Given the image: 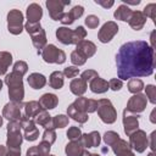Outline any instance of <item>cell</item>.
I'll use <instances>...</instances> for the list:
<instances>
[{
  "label": "cell",
  "mask_w": 156,
  "mask_h": 156,
  "mask_svg": "<svg viewBox=\"0 0 156 156\" xmlns=\"http://www.w3.org/2000/svg\"><path fill=\"white\" fill-rule=\"evenodd\" d=\"M98 115L100 117V119L104 123L111 124L116 121L117 118V112L112 105V102L108 99H100L98 101V107H96Z\"/></svg>",
  "instance_id": "5"
},
{
  "label": "cell",
  "mask_w": 156,
  "mask_h": 156,
  "mask_svg": "<svg viewBox=\"0 0 156 156\" xmlns=\"http://www.w3.org/2000/svg\"><path fill=\"white\" fill-rule=\"evenodd\" d=\"M96 77H99V74H98V72L96 71H94V69H87V71H84L83 73H82V76H80V78L83 79V80H85L87 83L88 82H91L94 78H96Z\"/></svg>",
  "instance_id": "45"
},
{
  "label": "cell",
  "mask_w": 156,
  "mask_h": 156,
  "mask_svg": "<svg viewBox=\"0 0 156 156\" xmlns=\"http://www.w3.org/2000/svg\"><path fill=\"white\" fill-rule=\"evenodd\" d=\"M6 156H21V149H7Z\"/></svg>",
  "instance_id": "52"
},
{
  "label": "cell",
  "mask_w": 156,
  "mask_h": 156,
  "mask_svg": "<svg viewBox=\"0 0 156 156\" xmlns=\"http://www.w3.org/2000/svg\"><path fill=\"white\" fill-rule=\"evenodd\" d=\"M71 61H72V63L76 65V66H82V65L85 63L87 58H84L80 54H78V52L74 50V51L71 54Z\"/></svg>",
  "instance_id": "41"
},
{
  "label": "cell",
  "mask_w": 156,
  "mask_h": 156,
  "mask_svg": "<svg viewBox=\"0 0 156 156\" xmlns=\"http://www.w3.org/2000/svg\"><path fill=\"white\" fill-rule=\"evenodd\" d=\"M89 88L93 93L95 94H102V93H106L107 89H108V82L100 78V77H96L94 78L91 82H89Z\"/></svg>",
  "instance_id": "23"
},
{
  "label": "cell",
  "mask_w": 156,
  "mask_h": 156,
  "mask_svg": "<svg viewBox=\"0 0 156 156\" xmlns=\"http://www.w3.org/2000/svg\"><path fill=\"white\" fill-rule=\"evenodd\" d=\"M155 11H156V5H155V4H149V5L145 6L143 13H144L145 17H150L151 20L155 21V18H156V16H155Z\"/></svg>",
  "instance_id": "46"
},
{
  "label": "cell",
  "mask_w": 156,
  "mask_h": 156,
  "mask_svg": "<svg viewBox=\"0 0 156 156\" xmlns=\"http://www.w3.org/2000/svg\"><path fill=\"white\" fill-rule=\"evenodd\" d=\"M96 107H98V101L94 100V99H88V101H87V113L95 112Z\"/></svg>",
  "instance_id": "49"
},
{
  "label": "cell",
  "mask_w": 156,
  "mask_h": 156,
  "mask_svg": "<svg viewBox=\"0 0 156 156\" xmlns=\"http://www.w3.org/2000/svg\"><path fill=\"white\" fill-rule=\"evenodd\" d=\"M79 140L82 141V144L85 149H89V147H98L100 145L101 138H100L99 132L94 130V132H90L87 134H82Z\"/></svg>",
  "instance_id": "17"
},
{
  "label": "cell",
  "mask_w": 156,
  "mask_h": 156,
  "mask_svg": "<svg viewBox=\"0 0 156 156\" xmlns=\"http://www.w3.org/2000/svg\"><path fill=\"white\" fill-rule=\"evenodd\" d=\"M122 87H123V83H122V80L118 79V78H112V79L108 82V89H112L113 91L121 90Z\"/></svg>",
  "instance_id": "48"
},
{
  "label": "cell",
  "mask_w": 156,
  "mask_h": 156,
  "mask_svg": "<svg viewBox=\"0 0 156 156\" xmlns=\"http://www.w3.org/2000/svg\"><path fill=\"white\" fill-rule=\"evenodd\" d=\"M39 105L43 110H52L57 106L58 104V98L55 95V94H50V93H46V94H43L39 99Z\"/></svg>",
  "instance_id": "18"
},
{
  "label": "cell",
  "mask_w": 156,
  "mask_h": 156,
  "mask_svg": "<svg viewBox=\"0 0 156 156\" xmlns=\"http://www.w3.org/2000/svg\"><path fill=\"white\" fill-rule=\"evenodd\" d=\"M87 37V30L84 29V27L79 26L73 30V44H78L82 40H84V38Z\"/></svg>",
  "instance_id": "34"
},
{
  "label": "cell",
  "mask_w": 156,
  "mask_h": 156,
  "mask_svg": "<svg viewBox=\"0 0 156 156\" xmlns=\"http://www.w3.org/2000/svg\"><path fill=\"white\" fill-rule=\"evenodd\" d=\"M21 107H22V102H13V101L7 102L2 108V117L9 119V122L21 121L22 118Z\"/></svg>",
  "instance_id": "12"
},
{
  "label": "cell",
  "mask_w": 156,
  "mask_h": 156,
  "mask_svg": "<svg viewBox=\"0 0 156 156\" xmlns=\"http://www.w3.org/2000/svg\"><path fill=\"white\" fill-rule=\"evenodd\" d=\"M87 88H88V83L85 80H83L82 78H74L69 84L71 93L77 96H82L87 91Z\"/></svg>",
  "instance_id": "25"
},
{
  "label": "cell",
  "mask_w": 156,
  "mask_h": 156,
  "mask_svg": "<svg viewBox=\"0 0 156 156\" xmlns=\"http://www.w3.org/2000/svg\"><path fill=\"white\" fill-rule=\"evenodd\" d=\"M67 116L71 117L72 119H74L76 122L78 123H85L88 121V113H84V112H80L79 110H77L72 104L67 107Z\"/></svg>",
  "instance_id": "27"
},
{
  "label": "cell",
  "mask_w": 156,
  "mask_h": 156,
  "mask_svg": "<svg viewBox=\"0 0 156 156\" xmlns=\"http://www.w3.org/2000/svg\"><path fill=\"white\" fill-rule=\"evenodd\" d=\"M1 88H2V82H1V79H0V91H1Z\"/></svg>",
  "instance_id": "60"
},
{
  "label": "cell",
  "mask_w": 156,
  "mask_h": 156,
  "mask_svg": "<svg viewBox=\"0 0 156 156\" xmlns=\"http://www.w3.org/2000/svg\"><path fill=\"white\" fill-rule=\"evenodd\" d=\"M145 22H146V17L144 16V13L141 11H132L128 23L134 30L143 29V27L145 26Z\"/></svg>",
  "instance_id": "19"
},
{
  "label": "cell",
  "mask_w": 156,
  "mask_h": 156,
  "mask_svg": "<svg viewBox=\"0 0 156 156\" xmlns=\"http://www.w3.org/2000/svg\"><path fill=\"white\" fill-rule=\"evenodd\" d=\"M90 156H101V155H98V154H90Z\"/></svg>",
  "instance_id": "59"
},
{
  "label": "cell",
  "mask_w": 156,
  "mask_h": 156,
  "mask_svg": "<svg viewBox=\"0 0 156 156\" xmlns=\"http://www.w3.org/2000/svg\"><path fill=\"white\" fill-rule=\"evenodd\" d=\"M23 107H24V116L32 119L43 110L38 101H28L23 105Z\"/></svg>",
  "instance_id": "28"
},
{
  "label": "cell",
  "mask_w": 156,
  "mask_h": 156,
  "mask_svg": "<svg viewBox=\"0 0 156 156\" xmlns=\"http://www.w3.org/2000/svg\"><path fill=\"white\" fill-rule=\"evenodd\" d=\"M139 116L138 113H134V112H130L128 110L124 108L123 111V127H124V133L129 136L133 132H135L139 127Z\"/></svg>",
  "instance_id": "13"
},
{
  "label": "cell",
  "mask_w": 156,
  "mask_h": 156,
  "mask_svg": "<svg viewBox=\"0 0 156 156\" xmlns=\"http://www.w3.org/2000/svg\"><path fill=\"white\" fill-rule=\"evenodd\" d=\"M41 138H43V141H46V143L52 145L56 140V133H55L54 129H45Z\"/></svg>",
  "instance_id": "39"
},
{
  "label": "cell",
  "mask_w": 156,
  "mask_h": 156,
  "mask_svg": "<svg viewBox=\"0 0 156 156\" xmlns=\"http://www.w3.org/2000/svg\"><path fill=\"white\" fill-rule=\"evenodd\" d=\"M155 135H156V132H152V133H151V135H150V138H151V143H150V147H151V150H152V152H154V150H155Z\"/></svg>",
  "instance_id": "53"
},
{
  "label": "cell",
  "mask_w": 156,
  "mask_h": 156,
  "mask_svg": "<svg viewBox=\"0 0 156 156\" xmlns=\"http://www.w3.org/2000/svg\"><path fill=\"white\" fill-rule=\"evenodd\" d=\"M119 138V135L116 133V132H113V130H108V132H106L105 134H104V141H105V144L106 145H111L116 139H118Z\"/></svg>",
  "instance_id": "42"
},
{
  "label": "cell",
  "mask_w": 156,
  "mask_h": 156,
  "mask_svg": "<svg viewBox=\"0 0 156 156\" xmlns=\"http://www.w3.org/2000/svg\"><path fill=\"white\" fill-rule=\"evenodd\" d=\"M2 126V116H0V127Z\"/></svg>",
  "instance_id": "58"
},
{
  "label": "cell",
  "mask_w": 156,
  "mask_h": 156,
  "mask_svg": "<svg viewBox=\"0 0 156 156\" xmlns=\"http://www.w3.org/2000/svg\"><path fill=\"white\" fill-rule=\"evenodd\" d=\"M145 93H146V95H145L146 99H149V101L151 104H156V88H155V85H152V84L146 85Z\"/></svg>",
  "instance_id": "37"
},
{
  "label": "cell",
  "mask_w": 156,
  "mask_h": 156,
  "mask_svg": "<svg viewBox=\"0 0 156 156\" xmlns=\"http://www.w3.org/2000/svg\"><path fill=\"white\" fill-rule=\"evenodd\" d=\"M83 12H84V9H83V6H80V5H77V6L72 7V9L68 11V13H69V16L72 17L73 21L78 20V18L83 15Z\"/></svg>",
  "instance_id": "40"
},
{
  "label": "cell",
  "mask_w": 156,
  "mask_h": 156,
  "mask_svg": "<svg viewBox=\"0 0 156 156\" xmlns=\"http://www.w3.org/2000/svg\"><path fill=\"white\" fill-rule=\"evenodd\" d=\"M144 89V83L141 79L138 78H132L128 82V90L133 94H139Z\"/></svg>",
  "instance_id": "32"
},
{
  "label": "cell",
  "mask_w": 156,
  "mask_h": 156,
  "mask_svg": "<svg viewBox=\"0 0 156 156\" xmlns=\"http://www.w3.org/2000/svg\"><path fill=\"white\" fill-rule=\"evenodd\" d=\"M154 112H155V111H152V113H151V118H150L152 123H155V118H154Z\"/></svg>",
  "instance_id": "57"
},
{
  "label": "cell",
  "mask_w": 156,
  "mask_h": 156,
  "mask_svg": "<svg viewBox=\"0 0 156 156\" xmlns=\"http://www.w3.org/2000/svg\"><path fill=\"white\" fill-rule=\"evenodd\" d=\"M34 122H35V124H39V126L44 127L45 129H54V127H52V117L45 110H41L34 117Z\"/></svg>",
  "instance_id": "24"
},
{
  "label": "cell",
  "mask_w": 156,
  "mask_h": 156,
  "mask_svg": "<svg viewBox=\"0 0 156 156\" xmlns=\"http://www.w3.org/2000/svg\"><path fill=\"white\" fill-rule=\"evenodd\" d=\"M154 37H155V32L151 33V38H150V39H151V45H150V46H151L152 49H155V38H154Z\"/></svg>",
  "instance_id": "55"
},
{
  "label": "cell",
  "mask_w": 156,
  "mask_h": 156,
  "mask_svg": "<svg viewBox=\"0 0 156 156\" xmlns=\"http://www.w3.org/2000/svg\"><path fill=\"white\" fill-rule=\"evenodd\" d=\"M6 152H7V149L4 145H0V156H6Z\"/></svg>",
  "instance_id": "54"
},
{
  "label": "cell",
  "mask_w": 156,
  "mask_h": 156,
  "mask_svg": "<svg viewBox=\"0 0 156 156\" xmlns=\"http://www.w3.org/2000/svg\"><path fill=\"white\" fill-rule=\"evenodd\" d=\"M69 0H48L46 1V7L49 10V15L54 21H60L61 17L65 13V6L69 5Z\"/></svg>",
  "instance_id": "9"
},
{
  "label": "cell",
  "mask_w": 156,
  "mask_h": 156,
  "mask_svg": "<svg viewBox=\"0 0 156 156\" xmlns=\"http://www.w3.org/2000/svg\"><path fill=\"white\" fill-rule=\"evenodd\" d=\"M118 79L147 77L155 68L154 49L144 40H134L123 44L116 55Z\"/></svg>",
  "instance_id": "1"
},
{
  "label": "cell",
  "mask_w": 156,
  "mask_h": 156,
  "mask_svg": "<svg viewBox=\"0 0 156 156\" xmlns=\"http://www.w3.org/2000/svg\"><path fill=\"white\" fill-rule=\"evenodd\" d=\"M26 156H43L39 150H38V146H32L27 150V155Z\"/></svg>",
  "instance_id": "50"
},
{
  "label": "cell",
  "mask_w": 156,
  "mask_h": 156,
  "mask_svg": "<svg viewBox=\"0 0 156 156\" xmlns=\"http://www.w3.org/2000/svg\"><path fill=\"white\" fill-rule=\"evenodd\" d=\"M129 146L136 152H144L149 146V139L144 130L136 129L129 135Z\"/></svg>",
  "instance_id": "7"
},
{
  "label": "cell",
  "mask_w": 156,
  "mask_h": 156,
  "mask_svg": "<svg viewBox=\"0 0 156 156\" xmlns=\"http://www.w3.org/2000/svg\"><path fill=\"white\" fill-rule=\"evenodd\" d=\"M7 29L11 34H21L23 29V13L20 10H11L7 13Z\"/></svg>",
  "instance_id": "8"
},
{
  "label": "cell",
  "mask_w": 156,
  "mask_h": 156,
  "mask_svg": "<svg viewBox=\"0 0 156 156\" xmlns=\"http://www.w3.org/2000/svg\"><path fill=\"white\" fill-rule=\"evenodd\" d=\"M118 33V26L116 22L113 21H108L106 23H104V26L100 28L99 33H98V38L101 43H108L111 41V39Z\"/></svg>",
  "instance_id": "11"
},
{
  "label": "cell",
  "mask_w": 156,
  "mask_h": 156,
  "mask_svg": "<svg viewBox=\"0 0 156 156\" xmlns=\"http://www.w3.org/2000/svg\"><path fill=\"white\" fill-rule=\"evenodd\" d=\"M110 146L112 147V151L115 152L116 156H135L134 152L132 151L129 144L121 138L116 139Z\"/></svg>",
  "instance_id": "15"
},
{
  "label": "cell",
  "mask_w": 156,
  "mask_h": 156,
  "mask_svg": "<svg viewBox=\"0 0 156 156\" xmlns=\"http://www.w3.org/2000/svg\"><path fill=\"white\" fill-rule=\"evenodd\" d=\"M130 15H132V10H130L127 5H124V4L119 5V6L117 7V10L115 11V13H113V16H115L116 20L124 21V22H128V21H129Z\"/></svg>",
  "instance_id": "29"
},
{
  "label": "cell",
  "mask_w": 156,
  "mask_h": 156,
  "mask_svg": "<svg viewBox=\"0 0 156 156\" xmlns=\"http://www.w3.org/2000/svg\"><path fill=\"white\" fill-rule=\"evenodd\" d=\"M56 38L60 43L65 45L73 44V30L68 27H60L56 29Z\"/></svg>",
  "instance_id": "21"
},
{
  "label": "cell",
  "mask_w": 156,
  "mask_h": 156,
  "mask_svg": "<svg viewBox=\"0 0 156 156\" xmlns=\"http://www.w3.org/2000/svg\"><path fill=\"white\" fill-rule=\"evenodd\" d=\"M63 73L60 71H55L49 77V84L54 89H61L63 87Z\"/></svg>",
  "instance_id": "30"
},
{
  "label": "cell",
  "mask_w": 156,
  "mask_h": 156,
  "mask_svg": "<svg viewBox=\"0 0 156 156\" xmlns=\"http://www.w3.org/2000/svg\"><path fill=\"white\" fill-rule=\"evenodd\" d=\"M95 2L98 4V5H101L102 7H105V9H108V7H111L112 5H113V1L112 0H110V1H102V0H95Z\"/></svg>",
  "instance_id": "51"
},
{
  "label": "cell",
  "mask_w": 156,
  "mask_h": 156,
  "mask_svg": "<svg viewBox=\"0 0 156 156\" xmlns=\"http://www.w3.org/2000/svg\"><path fill=\"white\" fill-rule=\"evenodd\" d=\"M27 80H28V84L30 85V88H33V89H41L46 84V78L43 74L37 73V72L29 74Z\"/></svg>",
  "instance_id": "26"
},
{
  "label": "cell",
  "mask_w": 156,
  "mask_h": 156,
  "mask_svg": "<svg viewBox=\"0 0 156 156\" xmlns=\"http://www.w3.org/2000/svg\"><path fill=\"white\" fill-rule=\"evenodd\" d=\"M76 51L78 54H80L84 58H89V57H91V56L95 55V52H96V45L93 41H90V40H82L80 43L77 44Z\"/></svg>",
  "instance_id": "16"
},
{
  "label": "cell",
  "mask_w": 156,
  "mask_h": 156,
  "mask_svg": "<svg viewBox=\"0 0 156 156\" xmlns=\"http://www.w3.org/2000/svg\"><path fill=\"white\" fill-rule=\"evenodd\" d=\"M147 156H155V154H154V152H150V154H149Z\"/></svg>",
  "instance_id": "61"
},
{
  "label": "cell",
  "mask_w": 156,
  "mask_h": 156,
  "mask_svg": "<svg viewBox=\"0 0 156 156\" xmlns=\"http://www.w3.org/2000/svg\"><path fill=\"white\" fill-rule=\"evenodd\" d=\"M87 101H88L87 98H84V96H78V98L74 100V102H72V105H73L77 110H79L80 112L87 113Z\"/></svg>",
  "instance_id": "36"
},
{
  "label": "cell",
  "mask_w": 156,
  "mask_h": 156,
  "mask_svg": "<svg viewBox=\"0 0 156 156\" xmlns=\"http://www.w3.org/2000/svg\"><path fill=\"white\" fill-rule=\"evenodd\" d=\"M99 23H100V20L95 15H89L85 18V24L88 28H96L99 26Z\"/></svg>",
  "instance_id": "43"
},
{
  "label": "cell",
  "mask_w": 156,
  "mask_h": 156,
  "mask_svg": "<svg viewBox=\"0 0 156 156\" xmlns=\"http://www.w3.org/2000/svg\"><path fill=\"white\" fill-rule=\"evenodd\" d=\"M146 104H147V99L144 94H134L127 102V107L126 110L130 111V112H134V113H140L145 110L146 107Z\"/></svg>",
  "instance_id": "14"
},
{
  "label": "cell",
  "mask_w": 156,
  "mask_h": 156,
  "mask_svg": "<svg viewBox=\"0 0 156 156\" xmlns=\"http://www.w3.org/2000/svg\"><path fill=\"white\" fill-rule=\"evenodd\" d=\"M82 156H90V152H89V151H88V150H87V149H85V150H84V152H83V155H82Z\"/></svg>",
  "instance_id": "56"
},
{
  "label": "cell",
  "mask_w": 156,
  "mask_h": 156,
  "mask_svg": "<svg viewBox=\"0 0 156 156\" xmlns=\"http://www.w3.org/2000/svg\"><path fill=\"white\" fill-rule=\"evenodd\" d=\"M85 147L83 146L80 140H71L65 147V152L67 156H82Z\"/></svg>",
  "instance_id": "20"
},
{
  "label": "cell",
  "mask_w": 156,
  "mask_h": 156,
  "mask_svg": "<svg viewBox=\"0 0 156 156\" xmlns=\"http://www.w3.org/2000/svg\"><path fill=\"white\" fill-rule=\"evenodd\" d=\"M21 128H23L24 130V138L28 141H34L38 139L39 136V129L35 127V122L32 118H28L26 116H22L21 121Z\"/></svg>",
  "instance_id": "10"
},
{
  "label": "cell",
  "mask_w": 156,
  "mask_h": 156,
  "mask_svg": "<svg viewBox=\"0 0 156 156\" xmlns=\"http://www.w3.org/2000/svg\"><path fill=\"white\" fill-rule=\"evenodd\" d=\"M51 156H54V155H51Z\"/></svg>",
  "instance_id": "62"
},
{
  "label": "cell",
  "mask_w": 156,
  "mask_h": 156,
  "mask_svg": "<svg viewBox=\"0 0 156 156\" xmlns=\"http://www.w3.org/2000/svg\"><path fill=\"white\" fill-rule=\"evenodd\" d=\"M23 136L21 134L20 121H11L7 124V140L6 146L9 149H21Z\"/></svg>",
  "instance_id": "4"
},
{
  "label": "cell",
  "mask_w": 156,
  "mask_h": 156,
  "mask_svg": "<svg viewBox=\"0 0 156 156\" xmlns=\"http://www.w3.org/2000/svg\"><path fill=\"white\" fill-rule=\"evenodd\" d=\"M82 136V130L78 127H71L67 130V138L69 140H79Z\"/></svg>",
  "instance_id": "38"
},
{
  "label": "cell",
  "mask_w": 156,
  "mask_h": 156,
  "mask_svg": "<svg viewBox=\"0 0 156 156\" xmlns=\"http://www.w3.org/2000/svg\"><path fill=\"white\" fill-rule=\"evenodd\" d=\"M38 146V150H39V152L43 155V156H49L50 155V149H51V144H49V143H46V141H40L39 143V145H37Z\"/></svg>",
  "instance_id": "47"
},
{
  "label": "cell",
  "mask_w": 156,
  "mask_h": 156,
  "mask_svg": "<svg viewBox=\"0 0 156 156\" xmlns=\"http://www.w3.org/2000/svg\"><path fill=\"white\" fill-rule=\"evenodd\" d=\"M28 71V65L24 62V61H17L13 63V68H12V72H16L18 74H21L22 77L27 73Z\"/></svg>",
  "instance_id": "35"
},
{
  "label": "cell",
  "mask_w": 156,
  "mask_h": 156,
  "mask_svg": "<svg viewBox=\"0 0 156 156\" xmlns=\"http://www.w3.org/2000/svg\"><path fill=\"white\" fill-rule=\"evenodd\" d=\"M43 16V10L40 7V5L38 4H30L28 7H27V18L28 21L27 22H32V23H37L39 22V20Z\"/></svg>",
  "instance_id": "22"
},
{
  "label": "cell",
  "mask_w": 156,
  "mask_h": 156,
  "mask_svg": "<svg viewBox=\"0 0 156 156\" xmlns=\"http://www.w3.org/2000/svg\"><path fill=\"white\" fill-rule=\"evenodd\" d=\"M24 29L32 37V43H33L34 48L38 50V54H40L41 50L46 46V34H45V30L41 28L39 22H37V23L27 22L24 24Z\"/></svg>",
  "instance_id": "3"
},
{
  "label": "cell",
  "mask_w": 156,
  "mask_h": 156,
  "mask_svg": "<svg viewBox=\"0 0 156 156\" xmlns=\"http://www.w3.org/2000/svg\"><path fill=\"white\" fill-rule=\"evenodd\" d=\"M40 55H41L43 60L48 63H58V65H61L66 61V54L52 44H49V45L46 44V46L41 50Z\"/></svg>",
  "instance_id": "6"
},
{
  "label": "cell",
  "mask_w": 156,
  "mask_h": 156,
  "mask_svg": "<svg viewBox=\"0 0 156 156\" xmlns=\"http://www.w3.org/2000/svg\"><path fill=\"white\" fill-rule=\"evenodd\" d=\"M62 73H63V76L67 77V78H74L76 76H78L79 68L76 67V66H68V67H66V68L63 69Z\"/></svg>",
  "instance_id": "44"
},
{
  "label": "cell",
  "mask_w": 156,
  "mask_h": 156,
  "mask_svg": "<svg viewBox=\"0 0 156 156\" xmlns=\"http://www.w3.org/2000/svg\"><path fill=\"white\" fill-rule=\"evenodd\" d=\"M12 63V55L7 51H0V76L7 72V68Z\"/></svg>",
  "instance_id": "31"
},
{
  "label": "cell",
  "mask_w": 156,
  "mask_h": 156,
  "mask_svg": "<svg viewBox=\"0 0 156 156\" xmlns=\"http://www.w3.org/2000/svg\"><path fill=\"white\" fill-rule=\"evenodd\" d=\"M5 83L9 87L10 100L13 102H22L23 98H24V88H23L22 76L16 72H11V73L6 74Z\"/></svg>",
  "instance_id": "2"
},
{
  "label": "cell",
  "mask_w": 156,
  "mask_h": 156,
  "mask_svg": "<svg viewBox=\"0 0 156 156\" xmlns=\"http://www.w3.org/2000/svg\"><path fill=\"white\" fill-rule=\"evenodd\" d=\"M68 124V116L65 115H57L52 117V127L55 128H65Z\"/></svg>",
  "instance_id": "33"
}]
</instances>
